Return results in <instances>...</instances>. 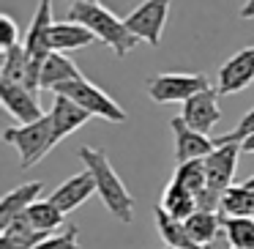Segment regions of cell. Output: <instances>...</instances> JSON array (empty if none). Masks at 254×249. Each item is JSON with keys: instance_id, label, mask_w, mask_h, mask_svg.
Instances as JSON below:
<instances>
[{"instance_id": "277c9868", "label": "cell", "mask_w": 254, "mask_h": 249, "mask_svg": "<svg viewBox=\"0 0 254 249\" xmlns=\"http://www.w3.org/2000/svg\"><path fill=\"white\" fill-rule=\"evenodd\" d=\"M55 96H66L74 104H79L90 118H101V121L110 123H126V110L118 104L112 96H107L99 85H93L90 80H74V83H66L61 88H55Z\"/></svg>"}, {"instance_id": "4dcf8cb0", "label": "cell", "mask_w": 254, "mask_h": 249, "mask_svg": "<svg viewBox=\"0 0 254 249\" xmlns=\"http://www.w3.org/2000/svg\"><path fill=\"white\" fill-rule=\"evenodd\" d=\"M241 151H243V154H254V134H252V137H249L246 143L241 145Z\"/></svg>"}, {"instance_id": "7402d4cb", "label": "cell", "mask_w": 254, "mask_h": 249, "mask_svg": "<svg viewBox=\"0 0 254 249\" xmlns=\"http://www.w3.org/2000/svg\"><path fill=\"white\" fill-rule=\"evenodd\" d=\"M28 77H30V55L25 50V44L11 47L3 52V66H0V80L3 83H14V85H25L28 88Z\"/></svg>"}, {"instance_id": "603a6c76", "label": "cell", "mask_w": 254, "mask_h": 249, "mask_svg": "<svg viewBox=\"0 0 254 249\" xmlns=\"http://www.w3.org/2000/svg\"><path fill=\"white\" fill-rule=\"evenodd\" d=\"M221 227L232 249H254V216H221Z\"/></svg>"}, {"instance_id": "8992f818", "label": "cell", "mask_w": 254, "mask_h": 249, "mask_svg": "<svg viewBox=\"0 0 254 249\" xmlns=\"http://www.w3.org/2000/svg\"><path fill=\"white\" fill-rule=\"evenodd\" d=\"M170 6H172V0H142L128 17H123V22H126V28L139 41H148L150 47H159L164 28H167V17H170Z\"/></svg>"}, {"instance_id": "836d02e7", "label": "cell", "mask_w": 254, "mask_h": 249, "mask_svg": "<svg viewBox=\"0 0 254 249\" xmlns=\"http://www.w3.org/2000/svg\"><path fill=\"white\" fill-rule=\"evenodd\" d=\"M164 249H172V247H164Z\"/></svg>"}, {"instance_id": "cb8c5ba5", "label": "cell", "mask_w": 254, "mask_h": 249, "mask_svg": "<svg viewBox=\"0 0 254 249\" xmlns=\"http://www.w3.org/2000/svg\"><path fill=\"white\" fill-rule=\"evenodd\" d=\"M219 227H221V216L208 214V211H197L191 219H186V230L191 236V241L199 244L202 249H208L219 238Z\"/></svg>"}, {"instance_id": "83f0119b", "label": "cell", "mask_w": 254, "mask_h": 249, "mask_svg": "<svg viewBox=\"0 0 254 249\" xmlns=\"http://www.w3.org/2000/svg\"><path fill=\"white\" fill-rule=\"evenodd\" d=\"M77 236H79V230L74 225H68L66 230L50 236L44 244H39L36 249H82V247H79V241H77Z\"/></svg>"}, {"instance_id": "30bf717a", "label": "cell", "mask_w": 254, "mask_h": 249, "mask_svg": "<svg viewBox=\"0 0 254 249\" xmlns=\"http://www.w3.org/2000/svg\"><path fill=\"white\" fill-rule=\"evenodd\" d=\"M241 156V145H216V151L205 159V175H208V189L224 194L227 189L235 186V167Z\"/></svg>"}, {"instance_id": "ac0fdd59", "label": "cell", "mask_w": 254, "mask_h": 249, "mask_svg": "<svg viewBox=\"0 0 254 249\" xmlns=\"http://www.w3.org/2000/svg\"><path fill=\"white\" fill-rule=\"evenodd\" d=\"M159 208L167 211V214H170L172 219H178V222L191 219V216L199 211V208H197V197H194L191 192H186L183 186H178L175 181H170V183L164 186Z\"/></svg>"}, {"instance_id": "d6a6232c", "label": "cell", "mask_w": 254, "mask_h": 249, "mask_svg": "<svg viewBox=\"0 0 254 249\" xmlns=\"http://www.w3.org/2000/svg\"><path fill=\"white\" fill-rule=\"evenodd\" d=\"M74 3H99V0H71V6Z\"/></svg>"}, {"instance_id": "ba28073f", "label": "cell", "mask_w": 254, "mask_h": 249, "mask_svg": "<svg viewBox=\"0 0 254 249\" xmlns=\"http://www.w3.org/2000/svg\"><path fill=\"white\" fill-rule=\"evenodd\" d=\"M249 83H254V47H243L241 52L230 55L221 63L213 88L219 93H238Z\"/></svg>"}, {"instance_id": "7a4b0ae2", "label": "cell", "mask_w": 254, "mask_h": 249, "mask_svg": "<svg viewBox=\"0 0 254 249\" xmlns=\"http://www.w3.org/2000/svg\"><path fill=\"white\" fill-rule=\"evenodd\" d=\"M68 19L85 25V28H88L101 44L110 47L118 58H126L139 41L137 36L126 28V22H123L121 17H115L110 8H104L101 3H74V6L68 8Z\"/></svg>"}, {"instance_id": "1f68e13d", "label": "cell", "mask_w": 254, "mask_h": 249, "mask_svg": "<svg viewBox=\"0 0 254 249\" xmlns=\"http://www.w3.org/2000/svg\"><path fill=\"white\" fill-rule=\"evenodd\" d=\"M243 186H246L249 192H254V175H252V178H246V181H243Z\"/></svg>"}, {"instance_id": "9a60e30c", "label": "cell", "mask_w": 254, "mask_h": 249, "mask_svg": "<svg viewBox=\"0 0 254 249\" xmlns=\"http://www.w3.org/2000/svg\"><path fill=\"white\" fill-rule=\"evenodd\" d=\"M50 118H52V129H55V143H63L68 134H74L79 126H85L90 121L88 112L79 104H74L71 99H66V96H55Z\"/></svg>"}, {"instance_id": "4fadbf2b", "label": "cell", "mask_w": 254, "mask_h": 249, "mask_svg": "<svg viewBox=\"0 0 254 249\" xmlns=\"http://www.w3.org/2000/svg\"><path fill=\"white\" fill-rule=\"evenodd\" d=\"M52 0H39V8L33 14V22H30L28 33H25V50L30 58H39L44 61L50 55V33H52Z\"/></svg>"}, {"instance_id": "4316f807", "label": "cell", "mask_w": 254, "mask_h": 249, "mask_svg": "<svg viewBox=\"0 0 254 249\" xmlns=\"http://www.w3.org/2000/svg\"><path fill=\"white\" fill-rule=\"evenodd\" d=\"M252 134H254V107L241 118V123H238L232 132L219 134V137H216V145H243Z\"/></svg>"}, {"instance_id": "d6986e66", "label": "cell", "mask_w": 254, "mask_h": 249, "mask_svg": "<svg viewBox=\"0 0 254 249\" xmlns=\"http://www.w3.org/2000/svg\"><path fill=\"white\" fill-rule=\"evenodd\" d=\"M25 219L30 222V227L39 233H44V236H55V233L63 230V222H66V214H63L61 208H58L55 203H52L50 197H41L39 203L30 205V211L25 214Z\"/></svg>"}, {"instance_id": "d4e9b609", "label": "cell", "mask_w": 254, "mask_h": 249, "mask_svg": "<svg viewBox=\"0 0 254 249\" xmlns=\"http://www.w3.org/2000/svg\"><path fill=\"white\" fill-rule=\"evenodd\" d=\"M172 181H175L178 186H183L186 192H191L194 197H197V194H202L205 186H208V175H205V159L186 162V165H175Z\"/></svg>"}, {"instance_id": "3957f363", "label": "cell", "mask_w": 254, "mask_h": 249, "mask_svg": "<svg viewBox=\"0 0 254 249\" xmlns=\"http://www.w3.org/2000/svg\"><path fill=\"white\" fill-rule=\"evenodd\" d=\"M3 143L14 145V148L19 151V165L22 167H36L58 145L50 112H47L41 121H36V123L6 129V132H3Z\"/></svg>"}, {"instance_id": "2e32d148", "label": "cell", "mask_w": 254, "mask_h": 249, "mask_svg": "<svg viewBox=\"0 0 254 249\" xmlns=\"http://www.w3.org/2000/svg\"><path fill=\"white\" fill-rule=\"evenodd\" d=\"M93 41H99L93 33H90L85 25L79 22H55L52 25V33H50V50L52 52H71V50H82V47H90Z\"/></svg>"}, {"instance_id": "ffe728a7", "label": "cell", "mask_w": 254, "mask_h": 249, "mask_svg": "<svg viewBox=\"0 0 254 249\" xmlns=\"http://www.w3.org/2000/svg\"><path fill=\"white\" fill-rule=\"evenodd\" d=\"M47 238H50V236L33 230L30 222L22 216V219L11 222L8 227L0 230V249H36L39 244H44Z\"/></svg>"}, {"instance_id": "44dd1931", "label": "cell", "mask_w": 254, "mask_h": 249, "mask_svg": "<svg viewBox=\"0 0 254 249\" xmlns=\"http://www.w3.org/2000/svg\"><path fill=\"white\" fill-rule=\"evenodd\" d=\"M156 227H159V236L164 238L167 247L172 249H202L199 244L191 241V236H189L186 230V222H178L172 219L167 211H161L159 205H156Z\"/></svg>"}, {"instance_id": "5b68a950", "label": "cell", "mask_w": 254, "mask_h": 249, "mask_svg": "<svg viewBox=\"0 0 254 249\" xmlns=\"http://www.w3.org/2000/svg\"><path fill=\"white\" fill-rule=\"evenodd\" d=\"M213 88L205 74H183V72H164L148 80V96L156 104H186L197 93Z\"/></svg>"}, {"instance_id": "6da1fadb", "label": "cell", "mask_w": 254, "mask_h": 249, "mask_svg": "<svg viewBox=\"0 0 254 249\" xmlns=\"http://www.w3.org/2000/svg\"><path fill=\"white\" fill-rule=\"evenodd\" d=\"M77 156H79V162L85 165V170L93 172L96 194L101 197L104 208L110 211L115 219H121L123 225H128V222L134 219V197H131V192L126 189V183L121 181V175L115 172L110 156H107L101 148H88V145L79 148Z\"/></svg>"}, {"instance_id": "f546056e", "label": "cell", "mask_w": 254, "mask_h": 249, "mask_svg": "<svg viewBox=\"0 0 254 249\" xmlns=\"http://www.w3.org/2000/svg\"><path fill=\"white\" fill-rule=\"evenodd\" d=\"M241 19H254V0H246L241 6Z\"/></svg>"}, {"instance_id": "8fae6325", "label": "cell", "mask_w": 254, "mask_h": 249, "mask_svg": "<svg viewBox=\"0 0 254 249\" xmlns=\"http://www.w3.org/2000/svg\"><path fill=\"white\" fill-rule=\"evenodd\" d=\"M181 118L194 129V132H202L208 134L216 123L221 121V110H219V90L216 88H208L202 93H197L194 99H189L183 104V112Z\"/></svg>"}, {"instance_id": "9c48e42d", "label": "cell", "mask_w": 254, "mask_h": 249, "mask_svg": "<svg viewBox=\"0 0 254 249\" xmlns=\"http://www.w3.org/2000/svg\"><path fill=\"white\" fill-rule=\"evenodd\" d=\"M0 99H3V107H6L8 115L19 121V126H28V123H36L44 118L39 96L33 90H28L25 85H14V83L0 80Z\"/></svg>"}, {"instance_id": "7c38bea8", "label": "cell", "mask_w": 254, "mask_h": 249, "mask_svg": "<svg viewBox=\"0 0 254 249\" xmlns=\"http://www.w3.org/2000/svg\"><path fill=\"white\" fill-rule=\"evenodd\" d=\"M93 194H96V178H93V172L82 170V172H77V175L66 178V181L50 194V200L63 211V214H71V211H77L79 205H82L85 200H90Z\"/></svg>"}, {"instance_id": "52a82bcc", "label": "cell", "mask_w": 254, "mask_h": 249, "mask_svg": "<svg viewBox=\"0 0 254 249\" xmlns=\"http://www.w3.org/2000/svg\"><path fill=\"white\" fill-rule=\"evenodd\" d=\"M170 129H172V137H175V165L208 159L216 151V140H210L208 134H202V132H194L181 115L170 121Z\"/></svg>"}, {"instance_id": "484cf974", "label": "cell", "mask_w": 254, "mask_h": 249, "mask_svg": "<svg viewBox=\"0 0 254 249\" xmlns=\"http://www.w3.org/2000/svg\"><path fill=\"white\" fill-rule=\"evenodd\" d=\"M221 211L227 216H254V192H249L246 186H232L221 197Z\"/></svg>"}, {"instance_id": "e0dca14e", "label": "cell", "mask_w": 254, "mask_h": 249, "mask_svg": "<svg viewBox=\"0 0 254 249\" xmlns=\"http://www.w3.org/2000/svg\"><path fill=\"white\" fill-rule=\"evenodd\" d=\"M82 80V72L77 69V63L63 52H50L41 66V90H55L66 83Z\"/></svg>"}, {"instance_id": "f1b7e54d", "label": "cell", "mask_w": 254, "mask_h": 249, "mask_svg": "<svg viewBox=\"0 0 254 249\" xmlns=\"http://www.w3.org/2000/svg\"><path fill=\"white\" fill-rule=\"evenodd\" d=\"M19 44H22V36H19L17 22H14V17L3 14V17H0V47H3V52H6V50L19 47Z\"/></svg>"}, {"instance_id": "5bb4252c", "label": "cell", "mask_w": 254, "mask_h": 249, "mask_svg": "<svg viewBox=\"0 0 254 249\" xmlns=\"http://www.w3.org/2000/svg\"><path fill=\"white\" fill-rule=\"evenodd\" d=\"M41 192H44V183L30 181V183H22V186L11 189L8 194H3V203H0V230L8 227L11 222L22 219V216L30 211V205L41 200L39 197Z\"/></svg>"}]
</instances>
